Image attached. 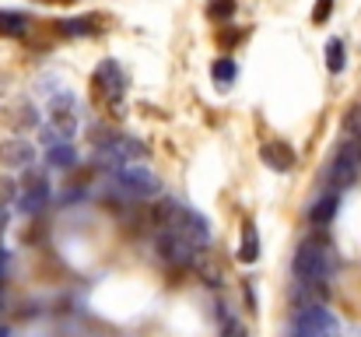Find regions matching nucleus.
<instances>
[{
  "instance_id": "nucleus-13",
  "label": "nucleus",
  "mask_w": 361,
  "mask_h": 337,
  "mask_svg": "<svg viewBox=\"0 0 361 337\" xmlns=\"http://www.w3.org/2000/svg\"><path fill=\"white\" fill-rule=\"evenodd\" d=\"M239 256L242 264H256L259 260V232H256V225L245 222L242 225V242H239Z\"/></svg>"
},
{
  "instance_id": "nucleus-15",
  "label": "nucleus",
  "mask_w": 361,
  "mask_h": 337,
  "mask_svg": "<svg viewBox=\"0 0 361 337\" xmlns=\"http://www.w3.org/2000/svg\"><path fill=\"white\" fill-rule=\"evenodd\" d=\"M25 32H28V18L21 11H0V35L21 39Z\"/></svg>"
},
{
  "instance_id": "nucleus-1",
  "label": "nucleus",
  "mask_w": 361,
  "mask_h": 337,
  "mask_svg": "<svg viewBox=\"0 0 361 337\" xmlns=\"http://www.w3.org/2000/svg\"><path fill=\"white\" fill-rule=\"evenodd\" d=\"M291 271H295L298 281L319 285V281L330 274V253H326L323 246H316V242H302L298 253H295V260H291Z\"/></svg>"
},
{
  "instance_id": "nucleus-25",
  "label": "nucleus",
  "mask_w": 361,
  "mask_h": 337,
  "mask_svg": "<svg viewBox=\"0 0 361 337\" xmlns=\"http://www.w3.org/2000/svg\"><path fill=\"white\" fill-rule=\"evenodd\" d=\"M39 4H74V0H39Z\"/></svg>"
},
{
  "instance_id": "nucleus-17",
  "label": "nucleus",
  "mask_w": 361,
  "mask_h": 337,
  "mask_svg": "<svg viewBox=\"0 0 361 337\" xmlns=\"http://www.w3.org/2000/svg\"><path fill=\"white\" fill-rule=\"evenodd\" d=\"M235 74H239V71H235V64H232L228 57H218V60L211 64V78H214L218 85H232Z\"/></svg>"
},
{
  "instance_id": "nucleus-2",
  "label": "nucleus",
  "mask_w": 361,
  "mask_h": 337,
  "mask_svg": "<svg viewBox=\"0 0 361 337\" xmlns=\"http://www.w3.org/2000/svg\"><path fill=\"white\" fill-rule=\"evenodd\" d=\"M116 183H120L123 194H126V197H133V201L161 194V183H158V176H154L151 169H144V165H133V162L116 169Z\"/></svg>"
},
{
  "instance_id": "nucleus-10",
  "label": "nucleus",
  "mask_w": 361,
  "mask_h": 337,
  "mask_svg": "<svg viewBox=\"0 0 361 337\" xmlns=\"http://www.w3.org/2000/svg\"><path fill=\"white\" fill-rule=\"evenodd\" d=\"M259 158H263L270 169H277V172H291V169H295V151H291L284 141H267V144L259 148Z\"/></svg>"
},
{
  "instance_id": "nucleus-12",
  "label": "nucleus",
  "mask_w": 361,
  "mask_h": 337,
  "mask_svg": "<svg viewBox=\"0 0 361 337\" xmlns=\"http://www.w3.org/2000/svg\"><path fill=\"white\" fill-rule=\"evenodd\" d=\"M337 208H341V197H337V190H330V194H323V197L312 204L309 222L312 225H330L334 222V215H337Z\"/></svg>"
},
{
  "instance_id": "nucleus-4",
  "label": "nucleus",
  "mask_w": 361,
  "mask_h": 337,
  "mask_svg": "<svg viewBox=\"0 0 361 337\" xmlns=\"http://www.w3.org/2000/svg\"><path fill=\"white\" fill-rule=\"evenodd\" d=\"M133 158H144V144L137 137H109L106 144H99V165H109L113 172L120 165H130Z\"/></svg>"
},
{
  "instance_id": "nucleus-9",
  "label": "nucleus",
  "mask_w": 361,
  "mask_h": 337,
  "mask_svg": "<svg viewBox=\"0 0 361 337\" xmlns=\"http://www.w3.org/2000/svg\"><path fill=\"white\" fill-rule=\"evenodd\" d=\"M295 320L309 324L319 337H334L337 334V320H334V317H330V309H323V306H302Z\"/></svg>"
},
{
  "instance_id": "nucleus-3",
  "label": "nucleus",
  "mask_w": 361,
  "mask_h": 337,
  "mask_svg": "<svg viewBox=\"0 0 361 337\" xmlns=\"http://www.w3.org/2000/svg\"><path fill=\"white\" fill-rule=\"evenodd\" d=\"M95 88H99V95L106 99V106H113L116 116L123 112V92H126V78H123L120 64L116 60H102L99 67H95Z\"/></svg>"
},
{
  "instance_id": "nucleus-21",
  "label": "nucleus",
  "mask_w": 361,
  "mask_h": 337,
  "mask_svg": "<svg viewBox=\"0 0 361 337\" xmlns=\"http://www.w3.org/2000/svg\"><path fill=\"white\" fill-rule=\"evenodd\" d=\"M291 337H319V334H316V331H312L309 324H302V320H295V324H291Z\"/></svg>"
},
{
  "instance_id": "nucleus-14",
  "label": "nucleus",
  "mask_w": 361,
  "mask_h": 337,
  "mask_svg": "<svg viewBox=\"0 0 361 337\" xmlns=\"http://www.w3.org/2000/svg\"><path fill=\"white\" fill-rule=\"evenodd\" d=\"M46 162H49L53 169H71V165H78V151H74L67 141H60V144L46 148Z\"/></svg>"
},
{
  "instance_id": "nucleus-26",
  "label": "nucleus",
  "mask_w": 361,
  "mask_h": 337,
  "mask_svg": "<svg viewBox=\"0 0 361 337\" xmlns=\"http://www.w3.org/2000/svg\"><path fill=\"white\" fill-rule=\"evenodd\" d=\"M0 337H11V331H7V327H0Z\"/></svg>"
},
{
  "instance_id": "nucleus-7",
  "label": "nucleus",
  "mask_w": 361,
  "mask_h": 337,
  "mask_svg": "<svg viewBox=\"0 0 361 337\" xmlns=\"http://www.w3.org/2000/svg\"><path fill=\"white\" fill-rule=\"evenodd\" d=\"M49 126H53L63 141L78 130V102H74V95H56V99L49 102Z\"/></svg>"
},
{
  "instance_id": "nucleus-8",
  "label": "nucleus",
  "mask_w": 361,
  "mask_h": 337,
  "mask_svg": "<svg viewBox=\"0 0 361 337\" xmlns=\"http://www.w3.org/2000/svg\"><path fill=\"white\" fill-rule=\"evenodd\" d=\"M154 249H158V256H161L165 264H193V256H197V246H190L186 239H179V235L169 232V228L158 235Z\"/></svg>"
},
{
  "instance_id": "nucleus-23",
  "label": "nucleus",
  "mask_w": 361,
  "mask_h": 337,
  "mask_svg": "<svg viewBox=\"0 0 361 337\" xmlns=\"http://www.w3.org/2000/svg\"><path fill=\"white\" fill-rule=\"evenodd\" d=\"M4 274H7V249L0 246V281H4Z\"/></svg>"
},
{
  "instance_id": "nucleus-19",
  "label": "nucleus",
  "mask_w": 361,
  "mask_h": 337,
  "mask_svg": "<svg viewBox=\"0 0 361 337\" xmlns=\"http://www.w3.org/2000/svg\"><path fill=\"white\" fill-rule=\"evenodd\" d=\"M330 14H334V0H316V7H312V21L323 25Z\"/></svg>"
},
{
  "instance_id": "nucleus-11",
  "label": "nucleus",
  "mask_w": 361,
  "mask_h": 337,
  "mask_svg": "<svg viewBox=\"0 0 361 337\" xmlns=\"http://www.w3.org/2000/svg\"><path fill=\"white\" fill-rule=\"evenodd\" d=\"M0 158H4L11 169H21V165H28V162L35 158V151H32L28 141H7V144L0 148Z\"/></svg>"
},
{
  "instance_id": "nucleus-16",
  "label": "nucleus",
  "mask_w": 361,
  "mask_h": 337,
  "mask_svg": "<svg viewBox=\"0 0 361 337\" xmlns=\"http://www.w3.org/2000/svg\"><path fill=\"white\" fill-rule=\"evenodd\" d=\"M60 35H95V21L92 18H74V21H60L56 25Z\"/></svg>"
},
{
  "instance_id": "nucleus-6",
  "label": "nucleus",
  "mask_w": 361,
  "mask_h": 337,
  "mask_svg": "<svg viewBox=\"0 0 361 337\" xmlns=\"http://www.w3.org/2000/svg\"><path fill=\"white\" fill-rule=\"evenodd\" d=\"M326 179H330V187L341 194V190H348L355 179H358V151L348 144V148H341L337 151V158L330 162V172H326Z\"/></svg>"
},
{
  "instance_id": "nucleus-27",
  "label": "nucleus",
  "mask_w": 361,
  "mask_h": 337,
  "mask_svg": "<svg viewBox=\"0 0 361 337\" xmlns=\"http://www.w3.org/2000/svg\"><path fill=\"white\" fill-rule=\"evenodd\" d=\"M0 309H4V292H0Z\"/></svg>"
},
{
  "instance_id": "nucleus-18",
  "label": "nucleus",
  "mask_w": 361,
  "mask_h": 337,
  "mask_svg": "<svg viewBox=\"0 0 361 337\" xmlns=\"http://www.w3.org/2000/svg\"><path fill=\"white\" fill-rule=\"evenodd\" d=\"M326 71L330 74H341L344 71V42L341 39H330L326 42Z\"/></svg>"
},
{
  "instance_id": "nucleus-20",
  "label": "nucleus",
  "mask_w": 361,
  "mask_h": 337,
  "mask_svg": "<svg viewBox=\"0 0 361 337\" xmlns=\"http://www.w3.org/2000/svg\"><path fill=\"white\" fill-rule=\"evenodd\" d=\"M235 14V4L232 0H214L211 4V18H232Z\"/></svg>"
},
{
  "instance_id": "nucleus-5",
  "label": "nucleus",
  "mask_w": 361,
  "mask_h": 337,
  "mask_svg": "<svg viewBox=\"0 0 361 337\" xmlns=\"http://www.w3.org/2000/svg\"><path fill=\"white\" fill-rule=\"evenodd\" d=\"M49 204V179L42 172H25L21 179V194H18V211L21 215H39Z\"/></svg>"
},
{
  "instance_id": "nucleus-22",
  "label": "nucleus",
  "mask_w": 361,
  "mask_h": 337,
  "mask_svg": "<svg viewBox=\"0 0 361 337\" xmlns=\"http://www.w3.org/2000/svg\"><path fill=\"white\" fill-rule=\"evenodd\" d=\"M225 337H245V327H242L239 320H228L225 324Z\"/></svg>"
},
{
  "instance_id": "nucleus-24",
  "label": "nucleus",
  "mask_w": 361,
  "mask_h": 337,
  "mask_svg": "<svg viewBox=\"0 0 361 337\" xmlns=\"http://www.w3.org/2000/svg\"><path fill=\"white\" fill-rule=\"evenodd\" d=\"M7 228V208H0V232Z\"/></svg>"
}]
</instances>
